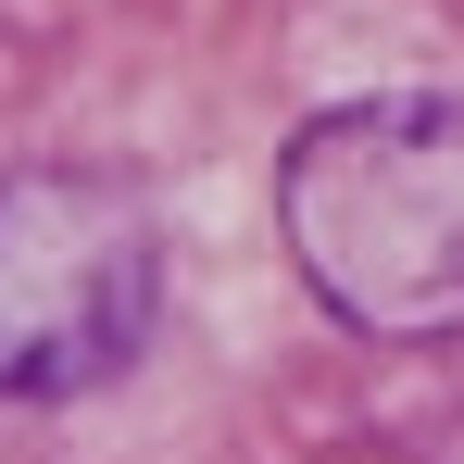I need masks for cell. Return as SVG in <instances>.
I'll list each match as a JSON object with an SVG mask.
<instances>
[{"label":"cell","instance_id":"1","mask_svg":"<svg viewBox=\"0 0 464 464\" xmlns=\"http://www.w3.org/2000/svg\"><path fill=\"white\" fill-rule=\"evenodd\" d=\"M302 289L364 339L464 326V101H339L276 163Z\"/></svg>","mask_w":464,"mask_h":464},{"label":"cell","instance_id":"2","mask_svg":"<svg viewBox=\"0 0 464 464\" xmlns=\"http://www.w3.org/2000/svg\"><path fill=\"white\" fill-rule=\"evenodd\" d=\"M151 276H163V238L139 188H113L88 163L0 176V389L13 401L101 389L151 339Z\"/></svg>","mask_w":464,"mask_h":464}]
</instances>
